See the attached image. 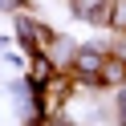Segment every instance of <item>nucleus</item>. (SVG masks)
<instances>
[{"instance_id": "1", "label": "nucleus", "mask_w": 126, "mask_h": 126, "mask_svg": "<svg viewBox=\"0 0 126 126\" xmlns=\"http://www.w3.org/2000/svg\"><path fill=\"white\" fill-rule=\"evenodd\" d=\"M106 45H77L73 53V65H69V73L77 77V85H85V90H98V77H102V65H106Z\"/></svg>"}, {"instance_id": "2", "label": "nucleus", "mask_w": 126, "mask_h": 126, "mask_svg": "<svg viewBox=\"0 0 126 126\" xmlns=\"http://www.w3.org/2000/svg\"><path fill=\"white\" fill-rule=\"evenodd\" d=\"M12 29H16V41L25 45V53H41V49H49V45L57 41V33H53V29L45 25V20L29 16V12H16Z\"/></svg>"}, {"instance_id": "3", "label": "nucleus", "mask_w": 126, "mask_h": 126, "mask_svg": "<svg viewBox=\"0 0 126 126\" xmlns=\"http://www.w3.org/2000/svg\"><path fill=\"white\" fill-rule=\"evenodd\" d=\"M69 12L94 29H110V0H69Z\"/></svg>"}, {"instance_id": "4", "label": "nucleus", "mask_w": 126, "mask_h": 126, "mask_svg": "<svg viewBox=\"0 0 126 126\" xmlns=\"http://www.w3.org/2000/svg\"><path fill=\"white\" fill-rule=\"evenodd\" d=\"M118 85H126V57L110 49L106 65H102V77H98V90H118Z\"/></svg>"}, {"instance_id": "5", "label": "nucleus", "mask_w": 126, "mask_h": 126, "mask_svg": "<svg viewBox=\"0 0 126 126\" xmlns=\"http://www.w3.org/2000/svg\"><path fill=\"white\" fill-rule=\"evenodd\" d=\"M73 53H77V45H73V41H65V37H57V41L49 45V57L57 61L61 69H69V65H73Z\"/></svg>"}, {"instance_id": "6", "label": "nucleus", "mask_w": 126, "mask_h": 126, "mask_svg": "<svg viewBox=\"0 0 126 126\" xmlns=\"http://www.w3.org/2000/svg\"><path fill=\"white\" fill-rule=\"evenodd\" d=\"M110 33L126 37V0H110Z\"/></svg>"}, {"instance_id": "7", "label": "nucleus", "mask_w": 126, "mask_h": 126, "mask_svg": "<svg viewBox=\"0 0 126 126\" xmlns=\"http://www.w3.org/2000/svg\"><path fill=\"white\" fill-rule=\"evenodd\" d=\"M114 114H118V122H126V85H118V102H114Z\"/></svg>"}, {"instance_id": "8", "label": "nucleus", "mask_w": 126, "mask_h": 126, "mask_svg": "<svg viewBox=\"0 0 126 126\" xmlns=\"http://www.w3.org/2000/svg\"><path fill=\"white\" fill-rule=\"evenodd\" d=\"M20 4L25 0H0V12H20Z\"/></svg>"}, {"instance_id": "9", "label": "nucleus", "mask_w": 126, "mask_h": 126, "mask_svg": "<svg viewBox=\"0 0 126 126\" xmlns=\"http://www.w3.org/2000/svg\"><path fill=\"white\" fill-rule=\"evenodd\" d=\"M8 45H12V37H4V33H0V53L8 49Z\"/></svg>"}]
</instances>
